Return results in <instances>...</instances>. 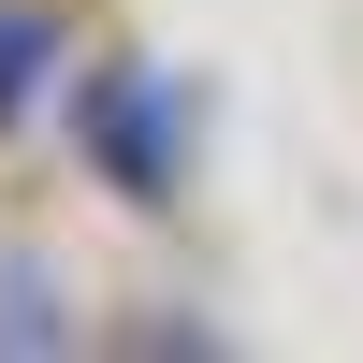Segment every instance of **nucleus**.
<instances>
[{
	"label": "nucleus",
	"instance_id": "obj_1",
	"mask_svg": "<svg viewBox=\"0 0 363 363\" xmlns=\"http://www.w3.org/2000/svg\"><path fill=\"white\" fill-rule=\"evenodd\" d=\"M87 145L116 160V189H131V203H160V189H174V145H160V87H145V73L87 87Z\"/></svg>",
	"mask_w": 363,
	"mask_h": 363
},
{
	"label": "nucleus",
	"instance_id": "obj_2",
	"mask_svg": "<svg viewBox=\"0 0 363 363\" xmlns=\"http://www.w3.org/2000/svg\"><path fill=\"white\" fill-rule=\"evenodd\" d=\"M0 349H15V363H44V349H73V291H58L44 277V262H0Z\"/></svg>",
	"mask_w": 363,
	"mask_h": 363
},
{
	"label": "nucleus",
	"instance_id": "obj_3",
	"mask_svg": "<svg viewBox=\"0 0 363 363\" xmlns=\"http://www.w3.org/2000/svg\"><path fill=\"white\" fill-rule=\"evenodd\" d=\"M58 87V15L44 0H0V116H29Z\"/></svg>",
	"mask_w": 363,
	"mask_h": 363
}]
</instances>
